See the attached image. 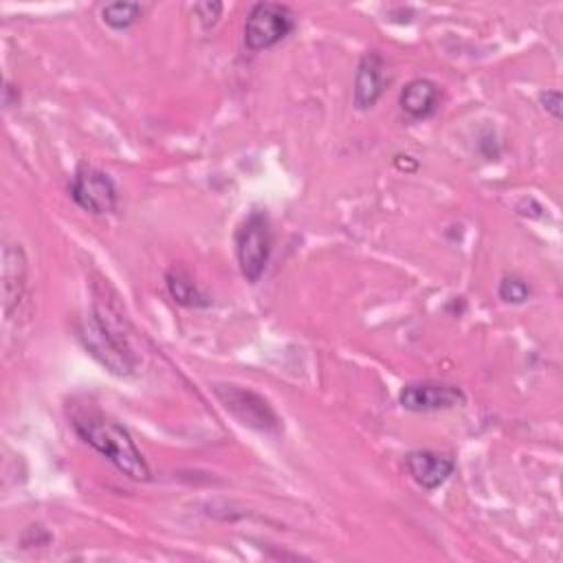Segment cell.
Instances as JSON below:
<instances>
[{
	"instance_id": "cell-1",
	"label": "cell",
	"mask_w": 563,
	"mask_h": 563,
	"mask_svg": "<svg viewBox=\"0 0 563 563\" xmlns=\"http://www.w3.org/2000/svg\"><path fill=\"white\" fill-rule=\"evenodd\" d=\"M74 427L85 442L100 451L124 475L137 482H148L153 477V471L142 451L137 449L131 431L120 423L106 418L100 412L82 409L74 414Z\"/></svg>"
},
{
	"instance_id": "cell-2",
	"label": "cell",
	"mask_w": 563,
	"mask_h": 563,
	"mask_svg": "<svg viewBox=\"0 0 563 563\" xmlns=\"http://www.w3.org/2000/svg\"><path fill=\"white\" fill-rule=\"evenodd\" d=\"M273 249L271 223L264 212H254L245 218L236 234V254L238 264L247 282L256 284L264 275Z\"/></svg>"
},
{
	"instance_id": "cell-3",
	"label": "cell",
	"mask_w": 563,
	"mask_h": 563,
	"mask_svg": "<svg viewBox=\"0 0 563 563\" xmlns=\"http://www.w3.org/2000/svg\"><path fill=\"white\" fill-rule=\"evenodd\" d=\"M295 30V14L280 3H256L245 23L249 52H264L282 43Z\"/></svg>"
},
{
	"instance_id": "cell-4",
	"label": "cell",
	"mask_w": 563,
	"mask_h": 563,
	"mask_svg": "<svg viewBox=\"0 0 563 563\" xmlns=\"http://www.w3.org/2000/svg\"><path fill=\"white\" fill-rule=\"evenodd\" d=\"M80 337H82L87 350L100 363H104L111 372L122 374V376L135 372V357L131 354V350L126 346V339L115 335L113 328L104 322L102 315L87 322L80 328Z\"/></svg>"
},
{
	"instance_id": "cell-5",
	"label": "cell",
	"mask_w": 563,
	"mask_h": 563,
	"mask_svg": "<svg viewBox=\"0 0 563 563\" xmlns=\"http://www.w3.org/2000/svg\"><path fill=\"white\" fill-rule=\"evenodd\" d=\"M214 392H216L218 401L225 405V409L232 412L243 425L264 431V433L280 431L278 414L256 392L238 387V385H214Z\"/></svg>"
},
{
	"instance_id": "cell-6",
	"label": "cell",
	"mask_w": 563,
	"mask_h": 563,
	"mask_svg": "<svg viewBox=\"0 0 563 563\" xmlns=\"http://www.w3.org/2000/svg\"><path fill=\"white\" fill-rule=\"evenodd\" d=\"M71 199L91 214H111L117 210V188L115 181L93 168V166H80L71 181Z\"/></svg>"
},
{
	"instance_id": "cell-7",
	"label": "cell",
	"mask_w": 563,
	"mask_h": 563,
	"mask_svg": "<svg viewBox=\"0 0 563 563\" xmlns=\"http://www.w3.org/2000/svg\"><path fill=\"white\" fill-rule=\"evenodd\" d=\"M401 405L409 412H440L460 407L466 398L460 387L444 383H412L401 390Z\"/></svg>"
},
{
	"instance_id": "cell-8",
	"label": "cell",
	"mask_w": 563,
	"mask_h": 563,
	"mask_svg": "<svg viewBox=\"0 0 563 563\" xmlns=\"http://www.w3.org/2000/svg\"><path fill=\"white\" fill-rule=\"evenodd\" d=\"M390 85L387 65L376 52H368L357 69L354 78V109L357 111H370L376 106V102L383 98L385 89Z\"/></svg>"
},
{
	"instance_id": "cell-9",
	"label": "cell",
	"mask_w": 563,
	"mask_h": 563,
	"mask_svg": "<svg viewBox=\"0 0 563 563\" xmlns=\"http://www.w3.org/2000/svg\"><path fill=\"white\" fill-rule=\"evenodd\" d=\"M27 286V258L21 245H5L3 249V313L10 317L19 308Z\"/></svg>"
},
{
	"instance_id": "cell-10",
	"label": "cell",
	"mask_w": 563,
	"mask_h": 563,
	"mask_svg": "<svg viewBox=\"0 0 563 563\" xmlns=\"http://www.w3.org/2000/svg\"><path fill=\"white\" fill-rule=\"evenodd\" d=\"M405 466L412 480L427 491H436L440 484H444L455 469L451 458L433 451H412L405 458Z\"/></svg>"
},
{
	"instance_id": "cell-11",
	"label": "cell",
	"mask_w": 563,
	"mask_h": 563,
	"mask_svg": "<svg viewBox=\"0 0 563 563\" xmlns=\"http://www.w3.org/2000/svg\"><path fill=\"white\" fill-rule=\"evenodd\" d=\"M440 91L431 80H412L401 93V109L412 120H427L436 113Z\"/></svg>"
},
{
	"instance_id": "cell-12",
	"label": "cell",
	"mask_w": 563,
	"mask_h": 563,
	"mask_svg": "<svg viewBox=\"0 0 563 563\" xmlns=\"http://www.w3.org/2000/svg\"><path fill=\"white\" fill-rule=\"evenodd\" d=\"M166 286L179 306H185V308L210 306V297L199 289L192 275L185 273L183 269H170L166 275Z\"/></svg>"
},
{
	"instance_id": "cell-13",
	"label": "cell",
	"mask_w": 563,
	"mask_h": 563,
	"mask_svg": "<svg viewBox=\"0 0 563 563\" xmlns=\"http://www.w3.org/2000/svg\"><path fill=\"white\" fill-rule=\"evenodd\" d=\"M142 14L144 10L139 3H111L102 10L104 23L115 32L131 30L142 19Z\"/></svg>"
},
{
	"instance_id": "cell-14",
	"label": "cell",
	"mask_w": 563,
	"mask_h": 563,
	"mask_svg": "<svg viewBox=\"0 0 563 563\" xmlns=\"http://www.w3.org/2000/svg\"><path fill=\"white\" fill-rule=\"evenodd\" d=\"M497 293H499V300H504L506 304H523L530 295V286L519 275H504Z\"/></svg>"
},
{
	"instance_id": "cell-15",
	"label": "cell",
	"mask_w": 563,
	"mask_h": 563,
	"mask_svg": "<svg viewBox=\"0 0 563 563\" xmlns=\"http://www.w3.org/2000/svg\"><path fill=\"white\" fill-rule=\"evenodd\" d=\"M194 10H196L199 19L203 21L205 30H210V27H214V25L218 23L221 12H223V5H221V3H201V5H196Z\"/></svg>"
},
{
	"instance_id": "cell-16",
	"label": "cell",
	"mask_w": 563,
	"mask_h": 563,
	"mask_svg": "<svg viewBox=\"0 0 563 563\" xmlns=\"http://www.w3.org/2000/svg\"><path fill=\"white\" fill-rule=\"evenodd\" d=\"M541 104L543 109L554 117V120H561V93L559 91H545L541 95Z\"/></svg>"
}]
</instances>
